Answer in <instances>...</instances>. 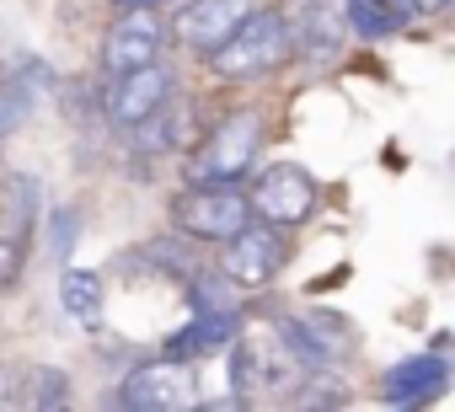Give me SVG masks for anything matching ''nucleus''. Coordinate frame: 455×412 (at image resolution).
<instances>
[{
	"label": "nucleus",
	"instance_id": "obj_1",
	"mask_svg": "<svg viewBox=\"0 0 455 412\" xmlns=\"http://www.w3.org/2000/svg\"><path fill=\"white\" fill-rule=\"evenodd\" d=\"M290 54H295L290 17H284V12H258V6H252V12L231 28V38L204 54V65H209L220 81H258V75H274Z\"/></svg>",
	"mask_w": 455,
	"mask_h": 412
},
{
	"label": "nucleus",
	"instance_id": "obj_2",
	"mask_svg": "<svg viewBox=\"0 0 455 412\" xmlns=\"http://www.w3.org/2000/svg\"><path fill=\"white\" fill-rule=\"evenodd\" d=\"M306 364L290 353L279 327H236L231 348V385L236 396H290L300 385Z\"/></svg>",
	"mask_w": 455,
	"mask_h": 412
},
{
	"label": "nucleus",
	"instance_id": "obj_3",
	"mask_svg": "<svg viewBox=\"0 0 455 412\" xmlns=\"http://www.w3.org/2000/svg\"><path fill=\"white\" fill-rule=\"evenodd\" d=\"M252 220V203L242 182H188L172 198V226L188 242H225Z\"/></svg>",
	"mask_w": 455,
	"mask_h": 412
},
{
	"label": "nucleus",
	"instance_id": "obj_4",
	"mask_svg": "<svg viewBox=\"0 0 455 412\" xmlns=\"http://www.w3.org/2000/svg\"><path fill=\"white\" fill-rule=\"evenodd\" d=\"M258 150H263V123L258 113H225L209 139L193 150L188 161V182H242L252 166H258Z\"/></svg>",
	"mask_w": 455,
	"mask_h": 412
},
{
	"label": "nucleus",
	"instance_id": "obj_5",
	"mask_svg": "<svg viewBox=\"0 0 455 412\" xmlns=\"http://www.w3.org/2000/svg\"><path fill=\"white\" fill-rule=\"evenodd\" d=\"M316 198H322L316 177H311L306 166H295V161L263 166V171L252 177V193H247L252 220H268V226H279V231L306 226V220L316 215Z\"/></svg>",
	"mask_w": 455,
	"mask_h": 412
},
{
	"label": "nucleus",
	"instance_id": "obj_6",
	"mask_svg": "<svg viewBox=\"0 0 455 412\" xmlns=\"http://www.w3.org/2000/svg\"><path fill=\"white\" fill-rule=\"evenodd\" d=\"M220 247H225V252H220V273L231 279L236 289H263V284H274V279L284 273V263H290L284 231L268 226V220H247L236 236H225Z\"/></svg>",
	"mask_w": 455,
	"mask_h": 412
},
{
	"label": "nucleus",
	"instance_id": "obj_7",
	"mask_svg": "<svg viewBox=\"0 0 455 412\" xmlns=\"http://www.w3.org/2000/svg\"><path fill=\"white\" fill-rule=\"evenodd\" d=\"M118 407H129V412H193V407H204V396H198L193 369L182 359L161 353L156 364H140V369L124 375Z\"/></svg>",
	"mask_w": 455,
	"mask_h": 412
},
{
	"label": "nucleus",
	"instance_id": "obj_8",
	"mask_svg": "<svg viewBox=\"0 0 455 412\" xmlns=\"http://www.w3.org/2000/svg\"><path fill=\"white\" fill-rule=\"evenodd\" d=\"M177 91V75L156 59V65H140V70H124L113 75V91H108V123L113 129H134L145 123L150 113H161Z\"/></svg>",
	"mask_w": 455,
	"mask_h": 412
},
{
	"label": "nucleus",
	"instance_id": "obj_9",
	"mask_svg": "<svg viewBox=\"0 0 455 412\" xmlns=\"http://www.w3.org/2000/svg\"><path fill=\"white\" fill-rule=\"evenodd\" d=\"M166 44H172V38H166L161 17H156L150 6H140V12H124V17L108 28V38H102V70H108V75H124V70L156 65Z\"/></svg>",
	"mask_w": 455,
	"mask_h": 412
},
{
	"label": "nucleus",
	"instance_id": "obj_10",
	"mask_svg": "<svg viewBox=\"0 0 455 412\" xmlns=\"http://www.w3.org/2000/svg\"><path fill=\"white\" fill-rule=\"evenodd\" d=\"M252 12V0H188V6L172 17V38L188 49V54H209L231 38V28Z\"/></svg>",
	"mask_w": 455,
	"mask_h": 412
},
{
	"label": "nucleus",
	"instance_id": "obj_11",
	"mask_svg": "<svg viewBox=\"0 0 455 412\" xmlns=\"http://www.w3.org/2000/svg\"><path fill=\"white\" fill-rule=\"evenodd\" d=\"M279 337L290 343V353H295L306 369H338V364L354 353V343L343 337V321H338V316H322V311H311V316H284V321H279Z\"/></svg>",
	"mask_w": 455,
	"mask_h": 412
},
{
	"label": "nucleus",
	"instance_id": "obj_12",
	"mask_svg": "<svg viewBox=\"0 0 455 412\" xmlns=\"http://www.w3.org/2000/svg\"><path fill=\"white\" fill-rule=\"evenodd\" d=\"M290 38H295V54L322 65V59H338L343 44H348V22L338 6H327V0H306L300 17H290Z\"/></svg>",
	"mask_w": 455,
	"mask_h": 412
},
{
	"label": "nucleus",
	"instance_id": "obj_13",
	"mask_svg": "<svg viewBox=\"0 0 455 412\" xmlns=\"http://www.w3.org/2000/svg\"><path fill=\"white\" fill-rule=\"evenodd\" d=\"M444 385H450V364H444L439 353L402 359V364H396V369H386V380H380L386 401H396V407H423V401L444 396Z\"/></svg>",
	"mask_w": 455,
	"mask_h": 412
},
{
	"label": "nucleus",
	"instance_id": "obj_14",
	"mask_svg": "<svg viewBox=\"0 0 455 412\" xmlns=\"http://www.w3.org/2000/svg\"><path fill=\"white\" fill-rule=\"evenodd\" d=\"M236 327H242L236 311H198V321H188L182 332L166 337V359H182V364L188 359H209V353H220L236 337Z\"/></svg>",
	"mask_w": 455,
	"mask_h": 412
},
{
	"label": "nucleus",
	"instance_id": "obj_15",
	"mask_svg": "<svg viewBox=\"0 0 455 412\" xmlns=\"http://www.w3.org/2000/svg\"><path fill=\"white\" fill-rule=\"evenodd\" d=\"M343 22H348L354 38H396L412 22V12L402 6V0H348Z\"/></svg>",
	"mask_w": 455,
	"mask_h": 412
},
{
	"label": "nucleus",
	"instance_id": "obj_16",
	"mask_svg": "<svg viewBox=\"0 0 455 412\" xmlns=\"http://www.w3.org/2000/svg\"><path fill=\"white\" fill-rule=\"evenodd\" d=\"M6 401H17V407H65V401H70V380H65L60 369L28 364V369H17Z\"/></svg>",
	"mask_w": 455,
	"mask_h": 412
},
{
	"label": "nucleus",
	"instance_id": "obj_17",
	"mask_svg": "<svg viewBox=\"0 0 455 412\" xmlns=\"http://www.w3.org/2000/svg\"><path fill=\"white\" fill-rule=\"evenodd\" d=\"M60 305H65L81 327H97V321H102V279L86 273V268H65V279H60Z\"/></svg>",
	"mask_w": 455,
	"mask_h": 412
},
{
	"label": "nucleus",
	"instance_id": "obj_18",
	"mask_svg": "<svg viewBox=\"0 0 455 412\" xmlns=\"http://www.w3.org/2000/svg\"><path fill=\"white\" fill-rule=\"evenodd\" d=\"M33 75H38V65L0 81V139H6L17 123H28V113L38 107V81H33Z\"/></svg>",
	"mask_w": 455,
	"mask_h": 412
},
{
	"label": "nucleus",
	"instance_id": "obj_19",
	"mask_svg": "<svg viewBox=\"0 0 455 412\" xmlns=\"http://www.w3.org/2000/svg\"><path fill=\"white\" fill-rule=\"evenodd\" d=\"M231 295H242L231 279H193V311H236V300Z\"/></svg>",
	"mask_w": 455,
	"mask_h": 412
},
{
	"label": "nucleus",
	"instance_id": "obj_20",
	"mask_svg": "<svg viewBox=\"0 0 455 412\" xmlns=\"http://www.w3.org/2000/svg\"><path fill=\"white\" fill-rule=\"evenodd\" d=\"M22 273V242L17 236H0V289H12Z\"/></svg>",
	"mask_w": 455,
	"mask_h": 412
},
{
	"label": "nucleus",
	"instance_id": "obj_21",
	"mask_svg": "<svg viewBox=\"0 0 455 412\" xmlns=\"http://www.w3.org/2000/svg\"><path fill=\"white\" fill-rule=\"evenodd\" d=\"M70 242H76V210H60L54 215V252H70Z\"/></svg>",
	"mask_w": 455,
	"mask_h": 412
},
{
	"label": "nucleus",
	"instance_id": "obj_22",
	"mask_svg": "<svg viewBox=\"0 0 455 412\" xmlns=\"http://www.w3.org/2000/svg\"><path fill=\"white\" fill-rule=\"evenodd\" d=\"M407 12L412 17H439V12H450V0H407Z\"/></svg>",
	"mask_w": 455,
	"mask_h": 412
},
{
	"label": "nucleus",
	"instance_id": "obj_23",
	"mask_svg": "<svg viewBox=\"0 0 455 412\" xmlns=\"http://www.w3.org/2000/svg\"><path fill=\"white\" fill-rule=\"evenodd\" d=\"M118 6H124V12H140V6H150V12H156L161 0H118Z\"/></svg>",
	"mask_w": 455,
	"mask_h": 412
},
{
	"label": "nucleus",
	"instance_id": "obj_24",
	"mask_svg": "<svg viewBox=\"0 0 455 412\" xmlns=\"http://www.w3.org/2000/svg\"><path fill=\"white\" fill-rule=\"evenodd\" d=\"M402 6H407V0H402Z\"/></svg>",
	"mask_w": 455,
	"mask_h": 412
}]
</instances>
